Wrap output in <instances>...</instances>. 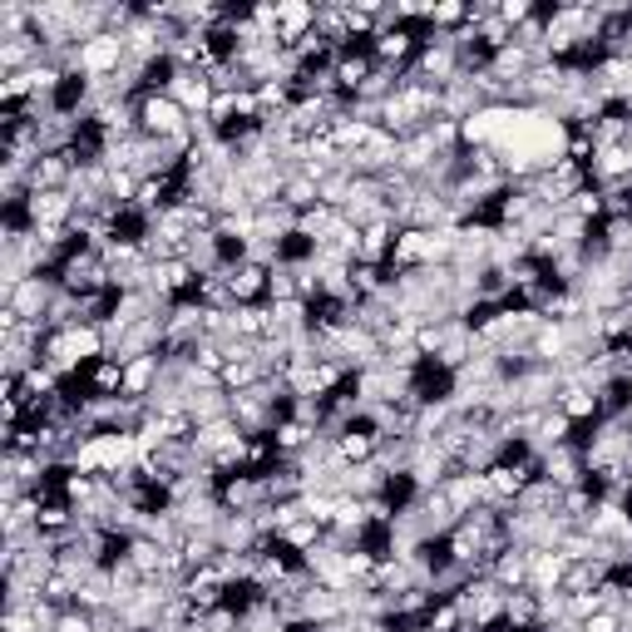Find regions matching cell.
I'll return each instance as SVG.
<instances>
[{"label":"cell","instance_id":"obj_8","mask_svg":"<svg viewBox=\"0 0 632 632\" xmlns=\"http://www.w3.org/2000/svg\"><path fill=\"white\" fill-rule=\"evenodd\" d=\"M494 583H499L504 593H515V588H529V548L524 544H509L499 558H494L490 568H484Z\"/></svg>","mask_w":632,"mask_h":632},{"label":"cell","instance_id":"obj_12","mask_svg":"<svg viewBox=\"0 0 632 632\" xmlns=\"http://www.w3.org/2000/svg\"><path fill=\"white\" fill-rule=\"evenodd\" d=\"M504 622L519 632H538L544 628V603H538L534 588H515L509 598H504Z\"/></svg>","mask_w":632,"mask_h":632},{"label":"cell","instance_id":"obj_11","mask_svg":"<svg viewBox=\"0 0 632 632\" xmlns=\"http://www.w3.org/2000/svg\"><path fill=\"white\" fill-rule=\"evenodd\" d=\"M336 455H342L346 464H371L375 455H381V430H371L365 420L351 425L346 435H336Z\"/></svg>","mask_w":632,"mask_h":632},{"label":"cell","instance_id":"obj_20","mask_svg":"<svg viewBox=\"0 0 632 632\" xmlns=\"http://www.w3.org/2000/svg\"><path fill=\"white\" fill-rule=\"evenodd\" d=\"M534 15H538L534 0H499V21L509 25V30H519V25L534 21Z\"/></svg>","mask_w":632,"mask_h":632},{"label":"cell","instance_id":"obj_2","mask_svg":"<svg viewBox=\"0 0 632 632\" xmlns=\"http://www.w3.org/2000/svg\"><path fill=\"white\" fill-rule=\"evenodd\" d=\"M124 60H129V45H124V35H95V40L79 45V75L85 79H104V75H119L124 70Z\"/></svg>","mask_w":632,"mask_h":632},{"label":"cell","instance_id":"obj_10","mask_svg":"<svg viewBox=\"0 0 632 632\" xmlns=\"http://www.w3.org/2000/svg\"><path fill=\"white\" fill-rule=\"evenodd\" d=\"M396 237H400L396 223H371V227H361V252H356V262H371V268H391Z\"/></svg>","mask_w":632,"mask_h":632},{"label":"cell","instance_id":"obj_19","mask_svg":"<svg viewBox=\"0 0 632 632\" xmlns=\"http://www.w3.org/2000/svg\"><path fill=\"white\" fill-rule=\"evenodd\" d=\"M568 213L598 227V223H603V188H598V183H588L583 194H573V198H568Z\"/></svg>","mask_w":632,"mask_h":632},{"label":"cell","instance_id":"obj_7","mask_svg":"<svg viewBox=\"0 0 632 632\" xmlns=\"http://www.w3.org/2000/svg\"><path fill=\"white\" fill-rule=\"evenodd\" d=\"M371 70H375L371 50H342V54H336V65H332L336 89H342L346 99H356L365 89V79H371Z\"/></svg>","mask_w":632,"mask_h":632},{"label":"cell","instance_id":"obj_15","mask_svg":"<svg viewBox=\"0 0 632 632\" xmlns=\"http://www.w3.org/2000/svg\"><path fill=\"white\" fill-rule=\"evenodd\" d=\"M322 435L317 425H307V420H292V416H282L277 420V430H272V445H277V455H301L311 445V439Z\"/></svg>","mask_w":632,"mask_h":632},{"label":"cell","instance_id":"obj_9","mask_svg":"<svg viewBox=\"0 0 632 632\" xmlns=\"http://www.w3.org/2000/svg\"><path fill=\"white\" fill-rule=\"evenodd\" d=\"M163 381V356H139L124 365V400H149Z\"/></svg>","mask_w":632,"mask_h":632},{"label":"cell","instance_id":"obj_22","mask_svg":"<svg viewBox=\"0 0 632 632\" xmlns=\"http://www.w3.org/2000/svg\"><path fill=\"white\" fill-rule=\"evenodd\" d=\"M579 628H583V632H628V622H622L612 608H603V612H593L588 622H579Z\"/></svg>","mask_w":632,"mask_h":632},{"label":"cell","instance_id":"obj_16","mask_svg":"<svg viewBox=\"0 0 632 632\" xmlns=\"http://www.w3.org/2000/svg\"><path fill=\"white\" fill-rule=\"evenodd\" d=\"M194 301H198V307H208V311H233L237 297H233V282H227V272H208V277H198Z\"/></svg>","mask_w":632,"mask_h":632},{"label":"cell","instance_id":"obj_13","mask_svg":"<svg viewBox=\"0 0 632 632\" xmlns=\"http://www.w3.org/2000/svg\"><path fill=\"white\" fill-rule=\"evenodd\" d=\"M85 396H104V400H114V396H124V361H114V356H104V361H95L85 375Z\"/></svg>","mask_w":632,"mask_h":632},{"label":"cell","instance_id":"obj_18","mask_svg":"<svg viewBox=\"0 0 632 632\" xmlns=\"http://www.w3.org/2000/svg\"><path fill=\"white\" fill-rule=\"evenodd\" d=\"M470 25V5L464 0H435V11H430V30L439 35H455Z\"/></svg>","mask_w":632,"mask_h":632},{"label":"cell","instance_id":"obj_3","mask_svg":"<svg viewBox=\"0 0 632 632\" xmlns=\"http://www.w3.org/2000/svg\"><path fill=\"white\" fill-rule=\"evenodd\" d=\"M134 104H139V134H149V139H173L188 129V114L169 95H139Z\"/></svg>","mask_w":632,"mask_h":632},{"label":"cell","instance_id":"obj_4","mask_svg":"<svg viewBox=\"0 0 632 632\" xmlns=\"http://www.w3.org/2000/svg\"><path fill=\"white\" fill-rule=\"evenodd\" d=\"M213 95H218V89L208 85V75H198V70H178V75H173V85H169V99L188 119H203L208 104H213Z\"/></svg>","mask_w":632,"mask_h":632},{"label":"cell","instance_id":"obj_6","mask_svg":"<svg viewBox=\"0 0 632 632\" xmlns=\"http://www.w3.org/2000/svg\"><path fill=\"white\" fill-rule=\"evenodd\" d=\"M554 410H558V416H568L579 430L583 425H598V391L583 386V381H563V386H558Z\"/></svg>","mask_w":632,"mask_h":632},{"label":"cell","instance_id":"obj_1","mask_svg":"<svg viewBox=\"0 0 632 632\" xmlns=\"http://www.w3.org/2000/svg\"><path fill=\"white\" fill-rule=\"evenodd\" d=\"M54 297H60V277H25L15 292H0V307L15 311L21 322H45Z\"/></svg>","mask_w":632,"mask_h":632},{"label":"cell","instance_id":"obj_5","mask_svg":"<svg viewBox=\"0 0 632 632\" xmlns=\"http://www.w3.org/2000/svg\"><path fill=\"white\" fill-rule=\"evenodd\" d=\"M439 494L450 499V509H455L460 519L474 515L480 504H494V499H490V480H484V474H470V470H455L450 480L439 484Z\"/></svg>","mask_w":632,"mask_h":632},{"label":"cell","instance_id":"obj_14","mask_svg":"<svg viewBox=\"0 0 632 632\" xmlns=\"http://www.w3.org/2000/svg\"><path fill=\"white\" fill-rule=\"evenodd\" d=\"M268 272L272 268H258V262H237V268H227L233 297L237 301H268Z\"/></svg>","mask_w":632,"mask_h":632},{"label":"cell","instance_id":"obj_17","mask_svg":"<svg viewBox=\"0 0 632 632\" xmlns=\"http://www.w3.org/2000/svg\"><path fill=\"white\" fill-rule=\"evenodd\" d=\"M282 203H287L292 213H311V208L322 203V194H317V178H307V173H292V178L282 183Z\"/></svg>","mask_w":632,"mask_h":632},{"label":"cell","instance_id":"obj_21","mask_svg":"<svg viewBox=\"0 0 632 632\" xmlns=\"http://www.w3.org/2000/svg\"><path fill=\"white\" fill-rule=\"evenodd\" d=\"M50 632H99V622H95V612L70 608V612H60V618H54Z\"/></svg>","mask_w":632,"mask_h":632}]
</instances>
